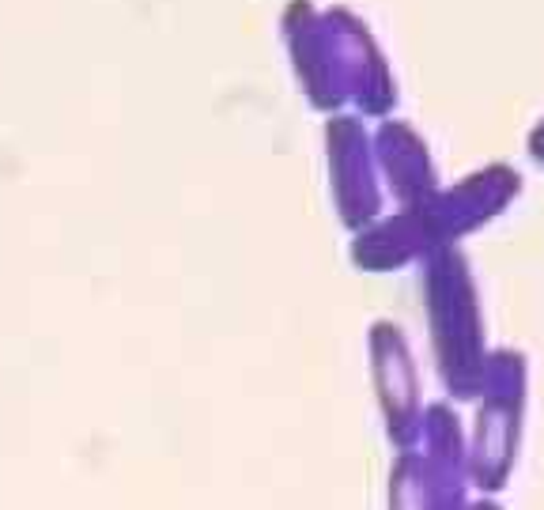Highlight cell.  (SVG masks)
Here are the masks:
<instances>
[{
  "label": "cell",
  "mask_w": 544,
  "mask_h": 510,
  "mask_svg": "<svg viewBox=\"0 0 544 510\" xmlns=\"http://www.w3.org/2000/svg\"><path fill=\"white\" fill-rule=\"evenodd\" d=\"M526 178L510 163H484L461 174L454 186L435 189L424 201L401 204L393 216L374 220L356 238V261L371 272L420 265L424 257L461 246L469 235L507 216L522 197Z\"/></svg>",
  "instance_id": "obj_1"
},
{
  "label": "cell",
  "mask_w": 544,
  "mask_h": 510,
  "mask_svg": "<svg viewBox=\"0 0 544 510\" xmlns=\"http://www.w3.org/2000/svg\"><path fill=\"white\" fill-rule=\"evenodd\" d=\"M420 299L442 393L454 405H473L492 363V340L473 261L461 246L420 261Z\"/></svg>",
  "instance_id": "obj_2"
},
{
  "label": "cell",
  "mask_w": 544,
  "mask_h": 510,
  "mask_svg": "<svg viewBox=\"0 0 544 510\" xmlns=\"http://www.w3.org/2000/svg\"><path fill=\"white\" fill-rule=\"evenodd\" d=\"M529 420V356L522 348L499 344L492 348V363L484 386L473 401L469 416V469L476 495H499L510 488L522 461Z\"/></svg>",
  "instance_id": "obj_3"
},
{
  "label": "cell",
  "mask_w": 544,
  "mask_h": 510,
  "mask_svg": "<svg viewBox=\"0 0 544 510\" xmlns=\"http://www.w3.org/2000/svg\"><path fill=\"white\" fill-rule=\"evenodd\" d=\"M371 371L382 424L393 450H416L420 427H424V386H420V367L412 356L405 329L393 322H374L371 329Z\"/></svg>",
  "instance_id": "obj_4"
},
{
  "label": "cell",
  "mask_w": 544,
  "mask_h": 510,
  "mask_svg": "<svg viewBox=\"0 0 544 510\" xmlns=\"http://www.w3.org/2000/svg\"><path fill=\"white\" fill-rule=\"evenodd\" d=\"M329 163H333L340 216L352 227H371L374 220H382V182H378L374 144L356 118H337L329 125Z\"/></svg>",
  "instance_id": "obj_5"
},
{
  "label": "cell",
  "mask_w": 544,
  "mask_h": 510,
  "mask_svg": "<svg viewBox=\"0 0 544 510\" xmlns=\"http://www.w3.org/2000/svg\"><path fill=\"white\" fill-rule=\"evenodd\" d=\"M374 144V163H378V178L386 182L390 197L401 204L424 201L435 189H442L435 155L427 148V140L408 121L386 118L378 125V133L371 136Z\"/></svg>",
  "instance_id": "obj_6"
},
{
  "label": "cell",
  "mask_w": 544,
  "mask_h": 510,
  "mask_svg": "<svg viewBox=\"0 0 544 510\" xmlns=\"http://www.w3.org/2000/svg\"><path fill=\"white\" fill-rule=\"evenodd\" d=\"M416 450L424 454L431 476L442 484V492L454 503H473V469H469V420H461L454 401H427L424 427Z\"/></svg>",
  "instance_id": "obj_7"
},
{
  "label": "cell",
  "mask_w": 544,
  "mask_h": 510,
  "mask_svg": "<svg viewBox=\"0 0 544 510\" xmlns=\"http://www.w3.org/2000/svg\"><path fill=\"white\" fill-rule=\"evenodd\" d=\"M390 510H465L442 492L420 450H401L390 469Z\"/></svg>",
  "instance_id": "obj_8"
},
{
  "label": "cell",
  "mask_w": 544,
  "mask_h": 510,
  "mask_svg": "<svg viewBox=\"0 0 544 510\" xmlns=\"http://www.w3.org/2000/svg\"><path fill=\"white\" fill-rule=\"evenodd\" d=\"M526 155L537 163V167L544 170V118L529 129V136H526Z\"/></svg>",
  "instance_id": "obj_9"
},
{
  "label": "cell",
  "mask_w": 544,
  "mask_h": 510,
  "mask_svg": "<svg viewBox=\"0 0 544 510\" xmlns=\"http://www.w3.org/2000/svg\"><path fill=\"white\" fill-rule=\"evenodd\" d=\"M465 510H507V507H503L495 495H473V503H469Z\"/></svg>",
  "instance_id": "obj_10"
}]
</instances>
